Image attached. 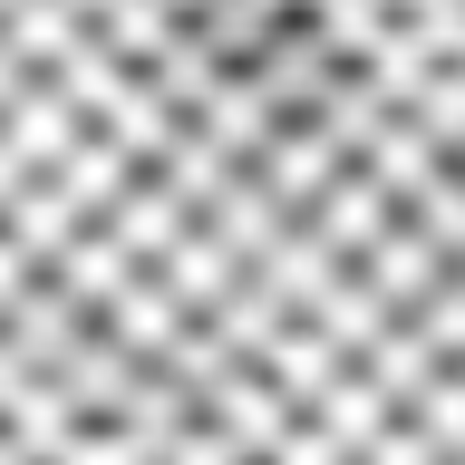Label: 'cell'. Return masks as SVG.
I'll return each mask as SVG.
<instances>
[{
    "label": "cell",
    "instance_id": "1",
    "mask_svg": "<svg viewBox=\"0 0 465 465\" xmlns=\"http://www.w3.org/2000/svg\"><path fill=\"white\" fill-rule=\"evenodd\" d=\"M242 68L262 78V97H272L282 116H311V97L330 87V68H340V49H330V39H320V29L301 20V10H282V20H272V39H262V49L242 58Z\"/></svg>",
    "mask_w": 465,
    "mask_h": 465
},
{
    "label": "cell",
    "instance_id": "2",
    "mask_svg": "<svg viewBox=\"0 0 465 465\" xmlns=\"http://www.w3.org/2000/svg\"><path fill=\"white\" fill-rule=\"evenodd\" d=\"M184 126H194V136H213L232 165H252V155H262V136L282 126V107L262 97V78H252V68H213V87L184 107Z\"/></svg>",
    "mask_w": 465,
    "mask_h": 465
},
{
    "label": "cell",
    "instance_id": "3",
    "mask_svg": "<svg viewBox=\"0 0 465 465\" xmlns=\"http://www.w3.org/2000/svg\"><path fill=\"white\" fill-rule=\"evenodd\" d=\"M194 417H213V427H223L232 446H242V456H272V436H282L291 417H301V407H291L282 388H272V378H262L252 359H242V369H223V378H213V388L194 398Z\"/></svg>",
    "mask_w": 465,
    "mask_h": 465
},
{
    "label": "cell",
    "instance_id": "4",
    "mask_svg": "<svg viewBox=\"0 0 465 465\" xmlns=\"http://www.w3.org/2000/svg\"><path fill=\"white\" fill-rule=\"evenodd\" d=\"M194 223L213 232V242H223L232 262H262V252H272V242H282V223H291V203L272 194V184H262L252 165H232V174H223V194L203 203Z\"/></svg>",
    "mask_w": 465,
    "mask_h": 465
},
{
    "label": "cell",
    "instance_id": "5",
    "mask_svg": "<svg viewBox=\"0 0 465 465\" xmlns=\"http://www.w3.org/2000/svg\"><path fill=\"white\" fill-rule=\"evenodd\" d=\"M97 320H107V340H126L136 359H155V349H165V340H174V330H184L194 311H184V301H174V291H165V282H155V272L136 262V272H126V282L107 291V301H97Z\"/></svg>",
    "mask_w": 465,
    "mask_h": 465
},
{
    "label": "cell",
    "instance_id": "6",
    "mask_svg": "<svg viewBox=\"0 0 465 465\" xmlns=\"http://www.w3.org/2000/svg\"><path fill=\"white\" fill-rule=\"evenodd\" d=\"M97 223L116 232V252H126V262H155V252L174 242V232L194 223V213H184V203H174L165 184H155V174H126V184L107 194V213H97Z\"/></svg>",
    "mask_w": 465,
    "mask_h": 465
},
{
    "label": "cell",
    "instance_id": "7",
    "mask_svg": "<svg viewBox=\"0 0 465 465\" xmlns=\"http://www.w3.org/2000/svg\"><path fill=\"white\" fill-rule=\"evenodd\" d=\"M388 213H398V203L378 194V184H369V174H359V165H340V174H330V184H320L311 203H301V223H311V232H320V242H330V252H340V262L359 252V242H369V232L388 223Z\"/></svg>",
    "mask_w": 465,
    "mask_h": 465
},
{
    "label": "cell",
    "instance_id": "8",
    "mask_svg": "<svg viewBox=\"0 0 465 465\" xmlns=\"http://www.w3.org/2000/svg\"><path fill=\"white\" fill-rule=\"evenodd\" d=\"M242 272H252V282L272 291V311H311V291L330 282V272H340V252H330V242H320V232L301 223V213H291V223H282V242H272L262 262H242Z\"/></svg>",
    "mask_w": 465,
    "mask_h": 465
},
{
    "label": "cell",
    "instance_id": "9",
    "mask_svg": "<svg viewBox=\"0 0 465 465\" xmlns=\"http://www.w3.org/2000/svg\"><path fill=\"white\" fill-rule=\"evenodd\" d=\"M145 272H155V282H165L174 301H184V311H213V301H223V291L242 282V262H232V252H223V242H213L203 223H184V232L165 242V252L145 262Z\"/></svg>",
    "mask_w": 465,
    "mask_h": 465
},
{
    "label": "cell",
    "instance_id": "10",
    "mask_svg": "<svg viewBox=\"0 0 465 465\" xmlns=\"http://www.w3.org/2000/svg\"><path fill=\"white\" fill-rule=\"evenodd\" d=\"M39 174H49L58 194H68L87 223H97V213H107V194L136 174V155H126V145H107L97 126H78V136H68V155H58V165H39Z\"/></svg>",
    "mask_w": 465,
    "mask_h": 465
},
{
    "label": "cell",
    "instance_id": "11",
    "mask_svg": "<svg viewBox=\"0 0 465 465\" xmlns=\"http://www.w3.org/2000/svg\"><path fill=\"white\" fill-rule=\"evenodd\" d=\"M136 174H155V184H165V194L184 203V213H203V203L223 194V174H232V155H223V145H213V136H194V126H174V136L155 145V155H145Z\"/></svg>",
    "mask_w": 465,
    "mask_h": 465
},
{
    "label": "cell",
    "instance_id": "12",
    "mask_svg": "<svg viewBox=\"0 0 465 465\" xmlns=\"http://www.w3.org/2000/svg\"><path fill=\"white\" fill-rule=\"evenodd\" d=\"M78 126H87V116L68 107V97H58L49 78H29L20 97H10V107H0V136L20 145L29 165H58V155H68V136H78Z\"/></svg>",
    "mask_w": 465,
    "mask_h": 465
},
{
    "label": "cell",
    "instance_id": "13",
    "mask_svg": "<svg viewBox=\"0 0 465 465\" xmlns=\"http://www.w3.org/2000/svg\"><path fill=\"white\" fill-rule=\"evenodd\" d=\"M87 126H97L107 145H126V155L145 165V155H155V145H165L174 126H184V116H174L165 97H155V87H145V68H126V78H116V97H107L97 116H87Z\"/></svg>",
    "mask_w": 465,
    "mask_h": 465
},
{
    "label": "cell",
    "instance_id": "14",
    "mask_svg": "<svg viewBox=\"0 0 465 465\" xmlns=\"http://www.w3.org/2000/svg\"><path fill=\"white\" fill-rule=\"evenodd\" d=\"M39 272H49V282H68V291L87 301V311H97V301H107V291L126 282L136 262L116 252V232H107V223H78V232H68V242L49 252V262H39Z\"/></svg>",
    "mask_w": 465,
    "mask_h": 465
},
{
    "label": "cell",
    "instance_id": "15",
    "mask_svg": "<svg viewBox=\"0 0 465 465\" xmlns=\"http://www.w3.org/2000/svg\"><path fill=\"white\" fill-rule=\"evenodd\" d=\"M301 417H320V427L340 436V456H359V446H369V436L388 427V417H398V407L378 398V388H369V378H359V369H340V378H330V388H320L311 407H301Z\"/></svg>",
    "mask_w": 465,
    "mask_h": 465
},
{
    "label": "cell",
    "instance_id": "16",
    "mask_svg": "<svg viewBox=\"0 0 465 465\" xmlns=\"http://www.w3.org/2000/svg\"><path fill=\"white\" fill-rule=\"evenodd\" d=\"M87 29H97V39H107L126 68H145V58L165 49L174 29H184V10H174V0H107V10H97Z\"/></svg>",
    "mask_w": 465,
    "mask_h": 465
},
{
    "label": "cell",
    "instance_id": "17",
    "mask_svg": "<svg viewBox=\"0 0 465 465\" xmlns=\"http://www.w3.org/2000/svg\"><path fill=\"white\" fill-rule=\"evenodd\" d=\"M0 223L20 232V242H29V252H39V262H49V252H58V242H68V232H78V223H87V213H78V203H68V194H58L49 174H29L20 194L0 203Z\"/></svg>",
    "mask_w": 465,
    "mask_h": 465
},
{
    "label": "cell",
    "instance_id": "18",
    "mask_svg": "<svg viewBox=\"0 0 465 465\" xmlns=\"http://www.w3.org/2000/svg\"><path fill=\"white\" fill-rule=\"evenodd\" d=\"M0 427L20 436V456H29V465H49V456H58V436H68V427H87V417H78V407H68V398H58L49 378H29L20 398L0 407Z\"/></svg>",
    "mask_w": 465,
    "mask_h": 465
},
{
    "label": "cell",
    "instance_id": "19",
    "mask_svg": "<svg viewBox=\"0 0 465 465\" xmlns=\"http://www.w3.org/2000/svg\"><path fill=\"white\" fill-rule=\"evenodd\" d=\"M78 10H68V0H10V10H0V39H10V49L29 58V68H49L58 49H68V39H78Z\"/></svg>",
    "mask_w": 465,
    "mask_h": 465
},
{
    "label": "cell",
    "instance_id": "20",
    "mask_svg": "<svg viewBox=\"0 0 465 465\" xmlns=\"http://www.w3.org/2000/svg\"><path fill=\"white\" fill-rule=\"evenodd\" d=\"M29 272H39V252H29L20 232L0 223V301H10V291H20V282H29Z\"/></svg>",
    "mask_w": 465,
    "mask_h": 465
},
{
    "label": "cell",
    "instance_id": "21",
    "mask_svg": "<svg viewBox=\"0 0 465 465\" xmlns=\"http://www.w3.org/2000/svg\"><path fill=\"white\" fill-rule=\"evenodd\" d=\"M29 78H39V68H29V58H20V49H10V39H0V107H10V97H20V87H29Z\"/></svg>",
    "mask_w": 465,
    "mask_h": 465
},
{
    "label": "cell",
    "instance_id": "22",
    "mask_svg": "<svg viewBox=\"0 0 465 465\" xmlns=\"http://www.w3.org/2000/svg\"><path fill=\"white\" fill-rule=\"evenodd\" d=\"M174 10H194V0H174Z\"/></svg>",
    "mask_w": 465,
    "mask_h": 465
},
{
    "label": "cell",
    "instance_id": "23",
    "mask_svg": "<svg viewBox=\"0 0 465 465\" xmlns=\"http://www.w3.org/2000/svg\"><path fill=\"white\" fill-rule=\"evenodd\" d=\"M272 10H291V0H272Z\"/></svg>",
    "mask_w": 465,
    "mask_h": 465
},
{
    "label": "cell",
    "instance_id": "24",
    "mask_svg": "<svg viewBox=\"0 0 465 465\" xmlns=\"http://www.w3.org/2000/svg\"><path fill=\"white\" fill-rule=\"evenodd\" d=\"M0 10H10V0H0Z\"/></svg>",
    "mask_w": 465,
    "mask_h": 465
}]
</instances>
